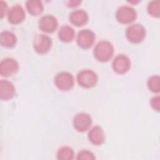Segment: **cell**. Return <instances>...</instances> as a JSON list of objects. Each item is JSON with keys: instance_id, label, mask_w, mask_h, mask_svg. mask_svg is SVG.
Returning a JSON list of instances; mask_svg holds the SVG:
<instances>
[{"instance_id": "6da1fadb", "label": "cell", "mask_w": 160, "mask_h": 160, "mask_svg": "<svg viewBox=\"0 0 160 160\" xmlns=\"http://www.w3.org/2000/svg\"><path fill=\"white\" fill-rule=\"evenodd\" d=\"M114 53V47L111 42L106 40L98 42L93 50L94 58L101 62H106L109 60Z\"/></svg>"}, {"instance_id": "7a4b0ae2", "label": "cell", "mask_w": 160, "mask_h": 160, "mask_svg": "<svg viewBox=\"0 0 160 160\" xmlns=\"http://www.w3.org/2000/svg\"><path fill=\"white\" fill-rule=\"evenodd\" d=\"M126 36L130 42L132 43H139L145 38L146 29L141 24H132L126 29Z\"/></svg>"}, {"instance_id": "3957f363", "label": "cell", "mask_w": 160, "mask_h": 160, "mask_svg": "<svg viewBox=\"0 0 160 160\" xmlns=\"http://www.w3.org/2000/svg\"><path fill=\"white\" fill-rule=\"evenodd\" d=\"M137 17L136 10L128 5L119 6L116 12V19L122 24H129L134 21Z\"/></svg>"}, {"instance_id": "277c9868", "label": "cell", "mask_w": 160, "mask_h": 160, "mask_svg": "<svg viewBox=\"0 0 160 160\" xmlns=\"http://www.w3.org/2000/svg\"><path fill=\"white\" fill-rule=\"evenodd\" d=\"M97 74L91 69H82L77 75L78 84L84 88L93 87L98 82Z\"/></svg>"}, {"instance_id": "5b68a950", "label": "cell", "mask_w": 160, "mask_h": 160, "mask_svg": "<svg viewBox=\"0 0 160 160\" xmlns=\"http://www.w3.org/2000/svg\"><path fill=\"white\" fill-rule=\"evenodd\" d=\"M74 83V77L69 72L62 71L58 73L54 77V84L58 89L62 91L71 89Z\"/></svg>"}, {"instance_id": "8992f818", "label": "cell", "mask_w": 160, "mask_h": 160, "mask_svg": "<svg viewBox=\"0 0 160 160\" xmlns=\"http://www.w3.org/2000/svg\"><path fill=\"white\" fill-rule=\"evenodd\" d=\"M52 46L51 38L46 34H38L33 41V48L39 54H45L48 52Z\"/></svg>"}, {"instance_id": "52a82bcc", "label": "cell", "mask_w": 160, "mask_h": 160, "mask_svg": "<svg viewBox=\"0 0 160 160\" xmlns=\"http://www.w3.org/2000/svg\"><path fill=\"white\" fill-rule=\"evenodd\" d=\"M96 39L94 32L88 29H84L79 31L77 35V43L83 49L89 48L92 46Z\"/></svg>"}, {"instance_id": "ba28073f", "label": "cell", "mask_w": 160, "mask_h": 160, "mask_svg": "<svg viewBox=\"0 0 160 160\" xmlns=\"http://www.w3.org/2000/svg\"><path fill=\"white\" fill-rule=\"evenodd\" d=\"M92 124V119L89 114L86 112H79L73 119L74 128L79 132L87 131Z\"/></svg>"}, {"instance_id": "9c48e42d", "label": "cell", "mask_w": 160, "mask_h": 160, "mask_svg": "<svg viewBox=\"0 0 160 160\" xmlns=\"http://www.w3.org/2000/svg\"><path fill=\"white\" fill-rule=\"evenodd\" d=\"M19 69V64L12 58H6L0 63V74L2 76H10L16 73Z\"/></svg>"}, {"instance_id": "30bf717a", "label": "cell", "mask_w": 160, "mask_h": 160, "mask_svg": "<svg viewBox=\"0 0 160 160\" xmlns=\"http://www.w3.org/2000/svg\"><path fill=\"white\" fill-rule=\"evenodd\" d=\"M39 29L47 33H52L56 29L58 22L57 19L51 14H46L42 16L38 22Z\"/></svg>"}, {"instance_id": "8fae6325", "label": "cell", "mask_w": 160, "mask_h": 160, "mask_svg": "<svg viewBox=\"0 0 160 160\" xmlns=\"http://www.w3.org/2000/svg\"><path fill=\"white\" fill-rule=\"evenodd\" d=\"M131 66L129 58L125 54L117 55L112 61V67L113 70L118 74L126 72Z\"/></svg>"}, {"instance_id": "7c38bea8", "label": "cell", "mask_w": 160, "mask_h": 160, "mask_svg": "<svg viewBox=\"0 0 160 160\" xmlns=\"http://www.w3.org/2000/svg\"><path fill=\"white\" fill-rule=\"evenodd\" d=\"M25 18V12L19 4L12 6L8 11V19L10 23L18 24Z\"/></svg>"}, {"instance_id": "4fadbf2b", "label": "cell", "mask_w": 160, "mask_h": 160, "mask_svg": "<svg viewBox=\"0 0 160 160\" xmlns=\"http://www.w3.org/2000/svg\"><path fill=\"white\" fill-rule=\"evenodd\" d=\"M69 21L76 26H82L88 21V14L86 11L78 9L72 11L69 14Z\"/></svg>"}, {"instance_id": "5bb4252c", "label": "cell", "mask_w": 160, "mask_h": 160, "mask_svg": "<svg viewBox=\"0 0 160 160\" xmlns=\"http://www.w3.org/2000/svg\"><path fill=\"white\" fill-rule=\"evenodd\" d=\"M88 139L94 145L102 144L105 140L104 130L100 126H94L88 132Z\"/></svg>"}, {"instance_id": "9a60e30c", "label": "cell", "mask_w": 160, "mask_h": 160, "mask_svg": "<svg viewBox=\"0 0 160 160\" xmlns=\"http://www.w3.org/2000/svg\"><path fill=\"white\" fill-rule=\"evenodd\" d=\"M15 94L14 84L9 81L2 79L0 81V98L2 100L11 99Z\"/></svg>"}, {"instance_id": "2e32d148", "label": "cell", "mask_w": 160, "mask_h": 160, "mask_svg": "<svg viewBox=\"0 0 160 160\" xmlns=\"http://www.w3.org/2000/svg\"><path fill=\"white\" fill-rule=\"evenodd\" d=\"M17 42L16 35L11 31H3L0 35V43L5 48H12Z\"/></svg>"}, {"instance_id": "e0dca14e", "label": "cell", "mask_w": 160, "mask_h": 160, "mask_svg": "<svg viewBox=\"0 0 160 160\" xmlns=\"http://www.w3.org/2000/svg\"><path fill=\"white\" fill-rule=\"evenodd\" d=\"M75 36L74 29L69 25H64L61 27L58 32V37L63 42H68L71 41Z\"/></svg>"}, {"instance_id": "ac0fdd59", "label": "cell", "mask_w": 160, "mask_h": 160, "mask_svg": "<svg viewBox=\"0 0 160 160\" xmlns=\"http://www.w3.org/2000/svg\"><path fill=\"white\" fill-rule=\"evenodd\" d=\"M26 8L28 11L33 16L40 14L43 11V5L39 0H28L26 2Z\"/></svg>"}, {"instance_id": "d6986e66", "label": "cell", "mask_w": 160, "mask_h": 160, "mask_svg": "<svg viewBox=\"0 0 160 160\" xmlns=\"http://www.w3.org/2000/svg\"><path fill=\"white\" fill-rule=\"evenodd\" d=\"M74 156L73 149L69 146H62L59 148L57 152V159L59 160L72 159Z\"/></svg>"}, {"instance_id": "ffe728a7", "label": "cell", "mask_w": 160, "mask_h": 160, "mask_svg": "<svg viewBox=\"0 0 160 160\" xmlns=\"http://www.w3.org/2000/svg\"><path fill=\"white\" fill-rule=\"evenodd\" d=\"M148 11L149 14L154 17H159L160 14L159 1L153 0L150 1L148 5Z\"/></svg>"}, {"instance_id": "44dd1931", "label": "cell", "mask_w": 160, "mask_h": 160, "mask_svg": "<svg viewBox=\"0 0 160 160\" xmlns=\"http://www.w3.org/2000/svg\"><path fill=\"white\" fill-rule=\"evenodd\" d=\"M159 84L160 79L158 75H152L148 79V86L151 91L158 92L159 91Z\"/></svg>"}, {"instance_id": "7402d4cb", "label": "cell", "mask_w": 160, "mask_h": 160, "mask_svg": "<svg viewBox=\"0 0 160 160\" xmlns=\"http://www.w3.org/2000/svg\"><path fill=\"white\" fill-rule=\"evenodd\" d=\"M94 154L87 149L80 151L77 155V159H94Z\"/></svg>"}, {"instance_id": "603a6c76", "label": "cell", "mask_w": 160, "mask_h": 160, "mask_svg": "<svg viewBox=\"0 0 160 160\" xmlns=\"http://www.w3.org/2000/svg\"><path fill=\"white\" fill-rule=\"evenodd\" d=\"M151 105L156 110L159 111V96H154L151 99Z\"/></svg>"}, {"instance_id": "cb8c5ba5", "label": "cell", "mask_w": 160, "mask_h": 160, "mask_svg": "<svg viewBox=\"0 0 160 160\" xmlns=\"http://www.w3.org/2000/svg\"><path fill=\"white\" fill-rule=\"evenodd\" d=\"M8 11V5L6 2L4 1H0V16L2 18Z\"/></svg>"}, {"instance_id": "d4e9b609", "label": "cell", "mask_w": 160, "mask_h": 160, "mask_svg": "<svg viewBox=\"0 0 160 160\" xmlns=\"http://www.w3.org/2000/svg\"><path fill=\"white\" fill-rule=\"evenodd\" d=\"M68 4V6L69 7H75L78 6L79 4L81 2V1H68L66 2Z\"/></svg>"}]
</instances>
